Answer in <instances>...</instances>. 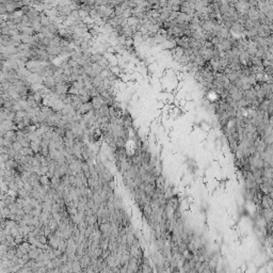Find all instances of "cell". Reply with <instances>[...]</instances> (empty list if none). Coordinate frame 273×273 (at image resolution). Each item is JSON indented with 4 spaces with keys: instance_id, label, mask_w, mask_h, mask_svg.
<instances>
[{
    "instance_id": "6da1fadb",
    "label": "cell",
    "mask_w": 273,
    "mask_h": 273,
    "mask_svg": "<svg viewBox=\"0 0 273 273\" xmlns=\"http://www.w3.org/2000/svg\"><path fill=\"white\" fill-rule=\"evenodd\" d=\"M40 253H41V252L39 251V250L34 247V249H32L31 251L29 252V255H30L31 258H38V256H40Z\"/></svg>"
}]
</instances>
